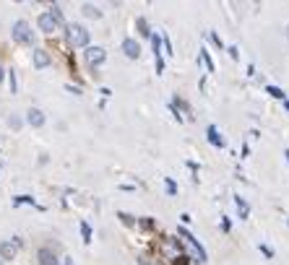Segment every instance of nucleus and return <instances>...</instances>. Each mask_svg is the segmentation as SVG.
Segmentation results:
<instances>
[{
    "instance_id": "393cba45",
    "label": "nucleus",
    "mask_w": 289,
    "mask_h": 265,
    "mask_svg": "<svg viewBox=\"0 0 289 265\" xmlns=\"http://www.w3.org/2000/svg\"><path fill=\"white\" fill-rule=\"evenodd\" d=\"M286 161H289V148H286Z\"/></svg>"
},
{
    "instance_id": "20e7f679",
    "label": "nucleus",
    "mask_w": 289,
    "mask_h": 265,
    "mask_svg": "<svg viewBox=\"0 0 289 265\" xmlns=\"http://www.w3.org/2000/svg\"><path fill=\"white\" fill-rule=\"evenodd\" d=\"M19 249H24V239L21 237H11L6 242H0V257L3 260H13L19 255Z\"/></svg>"
},
{
    "instance_id": "423d86ee",
    "label": "nucleus",
    "mask_w": 289,
    "mask_h": 265,
    "mask_svg": "<svg viewBox=\"0 0 289 265\" xmlns=\"http://www.w3.org/2000/svg\"><path fill=\"white\" fill-rule=\"evenodd\" d=\"M123 52H125V57H130V60H138V55H141V47H138V42L135 39H123Z\"/></svg>"
},
{
    "instance_id": "9d476101",
    "label": "nucleus",
    "mask_w": 289,
    "mask_h": 265,
    "mask_svg": "<svg viewBox=\"0 0 289 265\" xmlns=\"http://www.w3.org/2000/svg\"><path fill=\"white\" fill-rule=\"evenodd\" d=\"M206 135H208V140H211V143H214L216 148H224V140H222V135H219V130L214 128V125H208Z\"/></svg>"
},
{
    "instance_id": "4468645a",
    "label": "nucleus",
    "mask_w": 289,
    "mask_h": 265,
    "mask_svg": "<svg viewBox=\"0 0 289 265\" xmlns=\"http://www.w3.org/2000/svg\"><path fill=\"white\" fill-rule=\"evenodd\" d=\"M201 60H203V65L208 68V73H214V60H211V55L206 50H201Z\"/></svg>"
},
{
    "instance_id": "ddd939ff",
    "label": "nucleus",
    "mask_w": 289,
    "mask_h": 265,
    "mask_svg": "<svg viewBox=\"0 0 289 265\" xmlns=\"http://www.w3.org/2000/svg\"><path fill=\"white\" fill-rule=\"evenodd\" d=\"M235 203H237V211H240V218H248V203L242 200L240 195L235 198Z\"/></svg>"
},
{
    "instance_id": "1a4fd4ad",
    "label": "nucleus",
    "mask_w": 289,
    "mask_h": 265,
    "mask_svg": "<svg viewBox=\"0 0 289 265\" xmlns=\"http://www.w3.org/2000/svg\"><path fill=\"white\" fill-rule=\"evenodd\" d=\"M32 60H34V65L37 68H50V55L44 52V50H34V55H32Z\"/></svg>"
},
{
    "instance_id": "f3484780",
    "label": "nucleus",
    "mask_w": 289,
    "mask_h": 265,
    "mask_svg": "<svg viewBox=\"0 0 289 265\" xmlns=\"http://www.w3.org/2000/svg\"><path fill=\"white\" fill-rule=\"evenodd\" d=\"M266 91L271 94V97H273V99H281V102H284V91H281V89H276V86H268Z\"/></svg>"
},
{
    "instance_id": "f8f14e48",
    "label": "nucleus",
    "mask_w": 289,
    "mask_h": 265,
    "mask_svg": "<svg viewBox=\"0 0 289 265\" xmlns=\"http://www.w3.org/2000/svg\"><path fill=\"white\" fill-rule=\"evenodd\" d=\"M81 11H84V16H89V19H102V11L97 6H91V3L81 6Z\"/></svg>"
},
{
    "instance_id": "b1692460",
    "label": "nucleus",
    "mask_w": 289,
    "mask_h": 265,
    "mask_svg": "<svg viewBox=\"0 0 289 265\" xmlns=\"http://www.w3.org/2000/svg\"><path fill=\"white\" fill-rule=\"evenodd\" d=\"M3 78H6V70H3V68H0V81H3Z\"/></svg>"
},
{
    "instance_id": "7ed1b4c3",
    "label": "nucleus",
    "mask_w": 289,
    "mask_h": 265,
    "mask_svg": "<svg viewBox=\"0 0 289 265\" xmlns=\"http://www.w3.org/2000/svg\"><path fill=\"white\" fill-rule=\"evenodd\" d=\"M11 37H13V42H19V44H34V31L29 29L26 21H16V24H13Z\"/></svg>"
},
{
    "instance_id": "a211bd4d",
    "label": "nucleus",
    "mask_w": 289,
    "mask_h": 265,
    "mask_svg": "<svg viewBox=\"0 0 289 265\" xmlns=\"http://www.w3.org/2000/svg\"><path fill=\"white\" fill-rule=\"evenodd\" d=\"M13 203H16V206H21V203H29V206H37V203H34L32 198H29V195H19V198L13 200Z\"/></svg>"
},
{
    "instance_id": "2eb2a0df",
    "label": "nucleus",
    "mask_w": 289,
    "mask_h": 265,
    "mask_svg": "<svg viewBox=\"0 0 289 265\" xmlns=\"http://www.w3.org/2000/svg\"><path fill=\"white\" fill-rule=\"evenodd\" d=\"M50 16H52L57 24H63V11H60V6H52V8H50Z\"/></svg>"
},
{
    "instance_id": "bb28decb",
    "label": "nucleus",
    "mask_w": 289,
    "mask_h": 265,
    "mask_svg": "<svg viewBox=\"0 0 289 265\" xmlns=\"http://www.w3.org/2000/svg\"><path fill=\"white\" fill-rule=\"evenodd\" d=\"M284 107H286V109H289V102H284Z\"/></svg>"
},
{
    "instance_id": "412c9836",
    "label": "nucleus",
    "mask_w": 289,
    "mask_h": 265,
    "mask_svg": "<svg viewBox=\"0 0 289 265\" xmlns=\"http://www.w3.org/2000/svg\"><path fill=\"white\" fill-rule=\"evenodd\" d=\"M164 185H167V193H170V195H175V193H177V185H175L172 180H167Z\"/></svg>"
},
{
    "instance_id": "9b49d317",
    "label": "nucleus",
    "mask_w": 289,
    "mask_h": 265,
    "mask_svg": "<svg viewBox=\"0 0 289 265\" xmlns=\"http://www.w3.org/2000/svg\"><path fill=\"white\" fill-rule=\"evenodd\" d=\"M39 262H42V265H60L57 257L50 252V249H39Z\"/></svg>"
},
{
    "instance_id": "5701e85b",
    "label": "nucleus",
    "mask_w": 289,
    "mask_h": 265,
    "mask_svg": "<svg viewBox=\"0 0 289 265\" xmlns=\"http://www.w3.org/2000/svg\"><path fill=\"white\" fill-rule=\"evenodd\" d=\"M261 252H263L266 257H273V249H271V247H266V244H261Z\"/></svg>"
},
{
    "instance_id": "dca6fc26",
    "label": "nucleus",
    "mask_w": 289,
    "mask_h": 265,
    "mask_svg": "<svg viewBox=\"0 0 289 265\" xmlns=\"http://www.w3.org/2000/svg\"><path fill=\"white\" fill-rule=\"evenodd\" d=\"M81 237H84V242H86V244H89V242H91V226H89V224H86V221H84V224H81Z\"/></svg>"
},
{
    "instance_id": "aec40b11",
    "label": "nucleus",
    "mask_w": 289,
    "mask_h": 265,
    "mask_svg": "<svg viewBox=\"0 0 289 265\" xmlns=\"http://www.w3.org/2000/svg\"><path fill=\"white\" fill-rule=\"evenodd\" d=\"M138 29H141V34H143V37H149V34H151V31H149V24H146L143 19H138Z\"/></svg>"
},
{
    "instance_id": "f257e3e1",
    "label": "nucleus",
    "mask_w": 289,
    "mask_h": 265,
    "mask_svg": "<svg viewBox=\"0 0 289 265\" xmlns=\"http://www.w3.org/2000/svg\"><path fill=\"white\" fill-rule=\"evenodd\" d=\"M65 39L70 47H89V31L81 24H65Z\"/></svg>"
},
{
    "instance_id": "0eeeda50",
    "label": "nucleus",
    "mask_w": 289,
    "mask_h": 265,
    "mask_svg": "<svg viewBox=\"0 0 289 265\" xmlns=\"http://www.w3.org/2000/svg\"><path fill=\"white\" fill-rule=\"evenodd\" d=\"M39 29L44 31V34H52V31L57 29V21L52 19L50 13H39Z\"/></svg>"
},
{
    "instance_id": "a878e982",
    "label": "nucleus",
    "mask_w": 289,
    "mask_h": 265,
    "mask_svg": "<svg viewBox=\"0 0 289 265\" xmlns=\"http://www.w3.org/2000/svg\"><path fill=\"white\" fill-rule=\"evenodd\" d=\"M65 265H73V262H70V260H65Z\"/></svg>"
},
{
    "instance_id": "6e6552de",
    "label": "nucleus",
    "mask_w": 289,
    "mask_h": 265,
    "mask_svg": "<svg viewBox=\"0 0 289 265\" xmlns=\"http://www.w3.org/2000/svg\"><path fill=\"white\" fill-rule=\"evenodd\" d=\"M26 120H29V125H32V128H42V125H44V115H42V109L32 107V109L26 112Z\"/></svg>"
},
{
    "instance_id": "39448f33",
    "label": "nucleus",
    "mask_w": 289,
    "mask_h": 265,
    "mask_svg": "<svg viewBox=\"0 0 289 265\" xmlns=\"http://www.w3.org/2000/svg\"><path fill=\"white\" fill-rule=\"evenodd\" d=\"M84 60H86L89 68H99L102 62L107 60V52H104L102 47H86V50H84Z\"/></svg>"
},
{
    "instance_id": "f03ea898",
    "label": "nucleus",
    "mask_w": 289,
    "mask_h": 265,
    "mask_svg": "<svg viewBox=\"0 0 289 265\" xmlns=\"http://www.w3.org/2000/svg\"><path fill=\"white\" fill-rule=\"evenodd\" d=\"M177 234H180V237H182V242L188 244V249H190V252H193L195 262H206V252H203V247L198 244V239H195V237H193V234H190L188 229H180Z\"/></svg>"
},
{
    "instance_id": "4be33fe9",
    "label": "nucleus",
    "mask_w": 289,
    "mask_h": 265,
    "mask_svg": "<svg viewBox=\"0 0 289 265\" xmlns=\"http://www.w3.org/2000/svg\"><path fill=\"white\" fill-rule=\"evenodd\" d=\"M117 218H120V221H123V224H128V226L133 224V218H130L128 213H123V211H120V213H117Z\"/></svg>"
},
{
    "instance_id": "6ab92c4d",
    "label": "nucleus",
    "mask_w": 289,
    "mask_h": 265,
    "mask_svg": "<svg viewBox=\"0 0 289 265\" xmlns=\"http://www.w3.org/2000/svg\"><path fill=\"white\" fill-rule=\"evenodd\" d=\"M162 44H164V52L172 55V42H170V37H162Z\"/></svg>"
}]
</instances>
